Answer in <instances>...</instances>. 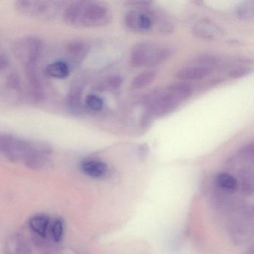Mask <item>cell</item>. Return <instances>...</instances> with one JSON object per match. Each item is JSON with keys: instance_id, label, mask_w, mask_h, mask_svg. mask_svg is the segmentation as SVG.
I'll return each instance as SVG.
<instances>
[{"instance_id": "cell-14", "label": "cell", "mask_w": 254, "mask_h": 254, "mask_svg": "<svg viewBox=\"0 0 254 254\" xmlns=\"http://www.w3.org/2000/svg\"><path fill=\"white\" fill-rule=\"evenodd\" d=\"M81 96L82 87L79 84H75L72 86L68 95V106L71 111L75 113H79L81 109Z\"/></svg>"}, {"instance_id": "cell-23", "label": "cell", "mask_w": 254, "mask_h": 254, "mask_svg": "<svg viewBox=\"0 0 254 254\" xmlns=\"http://www.w3.org/2000/svg\"><path fill=\"white\" fill-rule=\"evenodd\" d=\"M248 72V70L245 69H236L234 70H232L230 72V75L234 78H239V77L244 76L245 74Z\"/></svg>"}, {"instance_id": "cell-4", "label": "cell", "mask_w": 254, "mask_h": 254, "mask_svg": "<svg viewBox=\"0 0 254 254\" xmlns=\"http://www.w3.org/2000/svg\"><path fill=\"white\" fill-rule=\"evenodd\" d=\"M43 51V44L39 38L29 37L19 41L15 46L16 55L25 66H35Z\"/></svg>"}, {"instance_id": "cell-3", "label": "cell", "mask_w": 254, "mask_h": 254, "mask_svg": "<svg viewBox=\"0 0 254 254\" xmlns=\"http://www.w3.org/2000/svg\"><path fill=\"white\" fill-rule=\"evenodd\" d=\"M62 4V2L51 1H17L15 8L26 17L50 19L56 17Z\"/></svg>"}, {"instance_id": "cell-18", "label": "cell", "mask_w": 254, "mask_h": 254, "mask_svg": "<svg viewBox=\"0 0 254 254\" xmlns=\"http://www.w3.org/2000/svg\"><path fill=\"white\" fill-rule=\"evenodd\" d=\"M238 17L242 20L250 21L254 17V2L248 1L244 2L237 10Z\"/></svg>"}, {"instance_id": "cell-16", "label": "cell", "mask_w": 254, "mask_h": 254, "mask_svg": "<svg viewBox=\"0 0 254 254\" xmlns=\"http://www.w3.org/2000/svg\"><path fill=\"white\" fill-rule=\"evenodd\" d=\"M157 74L154 71H147L138 75L132 81L133 89L139 90L149 86L156 79Z\"/></svg>"}, {"instance_id": "cell-10", "label": "cell", "mask_w": 254, "mask_h": 254, "mask_svg": "<svg viewBox=\"0 0 254 254\" xmlns=\"http://www.w3.org/2000/svg\"><path fill=\"white\" fill-rule=\"evenodd\" d=\"M89 45L85 41L75 40L68 44L66 47L69 59L75 64H80L83 62L89 52Z\"/></svg>"}, {"instance_id": "cell-8", "label": "cell", "mask_w": 254, "mask_h": 254, "mask_svg": "<svg viewBox=\"0 0 254 254\" xmlns=\"http://www.w3.org/2000/svg\"><path fill=\"white\" fill-rule=\"evenodd\" d=\"M211 69L201 65H191L179 69L175 78L182 81H199L206 78L210 74Z\"/></svg>"}, {"instance_id": "cell-9", "label": "cell", "mask_w": 254, "mask_h": 254, "mask_svg": "<svg viewBox=\"0 0 254 254\" xmlns=\"http://www.w3.org/2000/svg\"><path fill=\"white\" fill-rule=\"evenodd\" d=\"M26 78H27L28 85L32 99L36 102L44 100L45 93L42 83L38 76V72L35 66H26Z\"/></svg>"}, {"instance_id": "cell-12", "label": "cell", "mask_w": 254, "mask_h": 254, "mask_svg": "<svg viewBox=\"0 0 254 254\" xmlns=\"http://www.w3.org/2000/svg\"><path fill=\"white\" fill-rule=\"evenodd\" d=\"M47 75L56 79H65L70 73L69 65L64 61H56L47 66L46 69Z\"/></svg>"}, {"instance_id": "cell-15", "label": "cell", "mask_w": 254, "mask_h": 254, "mask_svg": "<svg viewBox=\"0 0 254 254\" xmlns=\"http://www.w3.org/2000/svg\"><path fill=\"white\" fill-rule=\"evenodd\" d=\"M216 182L222 190L228 192H234L237 190V181L235 179L234 177L232 176L230 174L224 173V172L218 174L216 178Z\"/></svg>"}, {"instance_id": "cell-7", "label": "cell", "mask_w": 254, "mask_h": 254, "mask_svg": "<svg viewBox=\"0 0 254 254\" xmlns=\"http://www.w3.org/2000/svg\"><path fill=\"white\" fill-rule=\"evenodd\" d=\"M125 23L133 32H145L152 27L153 18L146 13L132 11L126 14Z\"/></svg>"}, {"instance_id": "cell-22", "label": "cell", "mask_w": 254, "mask_h": 254, "mask_svg": "<svg viewBox=\"0 0 254 254\" xmlns=\"http://www.w3.org/2000/svg\"><path fill=\"white\" fill-rule=\"evenodd\" d=\"M10 64V59L5 53L0 54V71L6 69Z\"/></svg>"}, {"instance_id": "cell-11", "label": "cell", "mask_w": 254, "mask_h": 254, "mask_svg": "<svg viewBox=\"0 0 254 254\" xmlns=\"http://www.w3.org/2000/svg\"><path fill=\"white\" fill-rule=\"evenodd\" d=\"M81 169L87 176L94 178H104L108 172L106 163L99 160H85L81 163Z\"/></svg>"}, {"instance_id": "cell-19", "label": "cell", "mask_w": 254, "mask_h": 254, "mask_svg": "<svg viewBox=\"0 0 254 254\" xmlns=\"http://www.w3.org/2000/svg\"><path fill=\"white\" fill-rule=\"evenodd\" d=\"M85 105L87 108L93 111H99L103 108L104 102L96 95H89L86 97Z\"/></svg>"}, {"instance_id": "cell-1", "label": "cell", "mask_w": 254, "mask_h": 254, "mask_svg": "<svg viewBox=\"0 0 254 254\" xmlns=\"http://www.w3.org/2000/svg\"><path fill=\"white\" fill-rule=\"evenodd\" d=\"M111 19L109 8L96 1L72 2L64 12L65 23L73 27H100L109 23Z\"/></svg>"}, {"instance_id": "cell-20", "label": "cell", "mask_w": 254, "mask_h": 254, "mask_svg": "<svg viewBox=\"0 0 254 254\" xmlns=\"http://www.w3.org/2000/svg\"><path fill=\"white\" fill-rule=\"evenodd\" d=\"M53 239L56 242H59L62 239V234H63V224L60 220H57L53 224Z\"/></svg>"}, {"instance_id": "cell-5", "label": "cell", "mask_w": 254, "mask_h": 254, "mask_svg": "<svg viewBox=\"0 0 254 254\" xmlns=\"http://www.w3.org/2000/svg\"><path fill=\"white\" fill-rule=\"evenodd\" d=\"M191 32L195 38L205 41H218L224 35V31L219 26L205 19L197 22L193 26Z\"/></svg>"}, {"instance_id": "cell-17", "label": "cell", "mask_w": 254, "mask_h": 254, "mask_svg": "<svg viewBox=\"0 0 254 254\" xmlns=\"http://www.w3.org/2000/svg\"><path fill=\"white\" fill-rule=\"evenodd\" d=\"M48 224V218L47 217L43 216V215L34 217L30 221V226L32 230L44 237H45L46 234H47Z\"/></svg>"}, {"instance_id": "cell-2", "label": "cell", "mask_w": 254, "mask_h": 254, "mask_svg": "<svg viewBox=\"0 0 254 254\" xmlns=\"http://www.w3.org/2000/svg\"><path fill=\"white\" fill-rule=\"evenodd\" d=\"M173 51L170 47L151 42H141L132 49L130 60L135 67L156 66L169 59Z\"/></svg>"}, {"instance_id": "cell-13", "label": "cell", "mask_w": 254, "mask_h": 254, "mask_svg": "<svg viewBox=\"0 0 254 254\" xmlns=\"http://www.w3.org/2000/svg\"><path fill=\"white\" fill-rule=\"evenodd\" d=\"M166 90L172 93L174 96H176L181 102L188 99L192 95L194 92L192 86L187 82L175 83L168 86Z\"/></svg>"}, {"instance_id": "cell-6", "label": "cell", "mask_w": 254, "mask_h": 254, "mask_svg": "<svg viewBox=\"0 0 254 254\" xmlns=\"http://www.w3.org/2000/svg\"><path fill=\"white\" fill-rule=\"evenodd\" d=\"M181 101L169 90H165L151 102V109L157 116H163L173 111Z\"/></svg>"}, {"instance_id": "cell-21", "label": "cell", "mask_w": 254, "mask_h": 254, "mask_svg": "<svg viewBox=\"0 0 254 254\" xmlns=\"http://www.w3.org/2000/svg\"><path fill=\"white\" fill-rule=\"evenodd\" d=\"M8 86L15 90H20L21 84H20V77L17 74H11L8 78Z\"/></svg>"}]
</instances>
